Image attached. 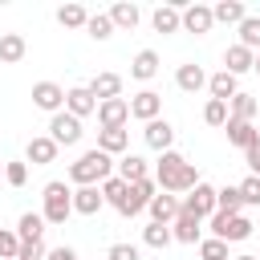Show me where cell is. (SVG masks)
<instances>
[{"label": "cell", "instance_id": "22", "mask_svg": "<svg viewBox=\"0 0 260 260\" xmlns=\"http://www.w3.org/2000/svg\"><path fill=\"white\" fill-rule=\"evenodd\" d=\"M24 53H28V45L20 32H0V65H16V61H24Z\"/></svg>", "mask_w": 260, "mask_h": 260}, {"label": "cell", "instance_id": "15", "mask_svg": "<svg viewBox=\"0 0 260 260\" xmlns=\"http://www.w3.org/2000/svg\"><path fill=\"white\" fill-rule=\"evenodd\" d=\"M211 24H215V12H211L207 4H187V8H183V28H187V32L203 37V32H211Z\"/></svg>", "mask_w": 260, "mask_h": 260}, {"label": "cell", "instance_id": "14", "mask_svg": "<svg viewBox=\"0 0 260 260\" xmlns=\"http://www.w3.org/2000/svg\"><path fill=\"white\" fill-rule=\"evenodd\" d=\"M223 130H228V142H232V146H240L244 154L260 146V130H256L252 122H236V118H228V126H223Z\"/></svg>", "mask_w": 260, "mask_h": 260}, {"label": "cell", "instance_id": "31", "mask_svg": "<svg viewBox=\"0 0 260 260\" xmlns=\"http://www.w3.org/2000/svg\"><path fill=\"white\" fill-rule=\"evenodd\" d=\"M57 24H61V28H85V24H89V12H85L81 4H61V8H57Z\"/></svg>", "mask_w": 260, "mask_h": 260}, {"label": "cell", "instance_id": "26", "mask_svg": "<svg viewBox=\"0 0 260 260\" xmlns=\"http://www.w3.org/2000/svg\"><path fill=\"white\" fill-rule=\"evenodd\" d=\"M126 146H130V130H126V126H122V130H98V150H106L110 158L122 154Z\"/></svg>", "mask_w": 260, "mask_h": 260}, {"label": "cell", "instance_id": "5", "mask_svg": "<svg viewBox=\"0 0 260 260\" xmlns=\"http://www.w3.org/2000/svg\"><path fill=\"white\" fill-rule=\"evenodd\" d=\"M81 118H73L69 110H61V114H53L49 118V138L57 142V146H77L81 142Z\"/></svg>", "mask_w": 260, "mask_h": 260}, {"label": "cell", "instance_id": "45", "mask_svg": "<svg viewBox=\"0 0 260 260\" xmlns=\"http://www.w3.org/2000/svg\"><path fill=\"white\" fill-rule=\"evenodd\" d=\"M45 260H77V252L61 244V248H49V252H45Z\"/></svg>", "mask_w": 260, "mask_h": 260}, {"label": "cell", "instance_id": "33", "mask_svg": "<svg viewBox=\"0 0 260 260\" xmlns=\"http://www.w3.org/2000/svg\"><path fill=\"white\" fill-rule=\"evenodd\" d=\"M171 240H175V236H171V223H154V219H150V223L142 228V244H146V248H167Z\"/></svg>", "mask_w": 260, "mask_h": 260}, {"label": "cell", "instance_id": "37", "mask_svg": "<svg viewBox=\"0 0 260 260\" xmlns=\"http://www.w3.org/2000/svg\"><path fill=\"white\" fill-rule=\"evenodd\" d=\"M240 45L252 49V53H260V16H248L240 24Z\"/></svg>", "mask_w": 260, "mask_h": 260}, {"label": "cell", "instance_id": "9", "mask_svg": "<svg viewBox=\"0 0 260 260\" xmlns=\"http://www.w3.org/2000/svg\"><path fill=\"white\" fill-rule=\"evenodd\" d=\"M32 106L37 110H49V114H61L65 110V89L57 81H37L32 85Z\"/></svg>", "mask_w": 260, "mask_h": 260}, {"label": "cell", "instance_id": "42", "mask_svg": "<svg viewBox=\"0 0 260 260\" xmlns=\"http://www.w3.org/2000/svg\"><path fill=\"white\" fill-rule=\"evenodd\" d=\"M240 195H244V203L260 207V179H256V175H248V179L240 183Z\"/></svg>", "mask_w": 260, "mask_h": 260}, {"label": "cell", "instance_id": "38", "mask_svg": "<svg viewBox=\"0 0 260 260\" xmlns=\"http://www.w3.org/2000/svg\"><path fill=\"white\" fill-rule=\"evenodd\" d=\"M203 122H207V126H228V102L207 98V106H203Z\"/></svg>", "mask_w": 260, "mask_h": 260}, {"label": "cell", "instance_id": "30", "mask_svg": "<svg viewBox=\"0 0 260 260\" xmlns=\"http://www.w3.org/2000/svg\"><path fill=\"white\" fill-rule=\"evenodd\" d=\"M110 20H114V28H138V20H142V12H138V4H114L110 8Z\"/></svg>", "mask_w": 260, "mask_h": 260}, {"label": "cell", "instance_id": "20", "mask_svg": "<svg viewBox=\"0 0 260 260\" xmlns=\"http://www.w3.org/2000/svg\"><path fill=\"white\" fill-rule=\"evenodd\" d=\"M150 20H154V32H179L183 28V8L179 4H158Z\"/></svg>", "mask_w": 260, "mask_h": 260}, {"label": "cell", "instance_id": "47", "mask_svg": "<svg viewBox=\"0 0 260 260\" xmlns=\"http://www.w3.org/2000/svg\"><path fill=\"white\" fill-rule=\"evenodd\" d=\"M232 260H260V256H248V252H244V256H232Z\"/></svg>", "mask_w": 260, "mask_h": 260}, {"label": "cell", "instance_id": "49", "mask_svg": "<svg viewBox=\"0 0 260 260\" xmlns=\"http://www.w3.org/2000/svg\"><path fill=\"white\" fill-rule=\"evenodd\" d=\"M0 179H4V167H0Z\"/></svg>", "mask_w": 260, "mask_h": 260}, {"label": "cell", "instance_id": "25", "mask_svg": "<svg viewBox=\"0 0 260 260\" xmlns=\"http://www.w3.org/2000/svg\"><path fill=\"white\" fill-rule=\"evenodd\" d=\"M260 114V102L252 98V93H236L232 102H228V118H236V122H252Z\"/></svg>", "mask_w": 260, "mask_h": 260}, {"label": "cell", "instance_id": "8", "mask_svg": "<svg viewBox=\"0 0 260 260\" xmlns=\"http://www.w3.org/2000/svg\"><path fill=\"white\" fill-rule=\"evenodd\" d=\"M98 122H102V130H122V126L130 122V102H126V98L98 102Z\"/></svg>", "mask_w": 260, "mask_h": 260}, {"label": "cell", "instance_id": "3", "mask_svg": "<svg viewBox=\"0 0 260 260\" xmlns=\"http://www.w3.org/2000/svg\"><path fill=\"white\" fill-rule=\"evenodd\" d=\"M41 199H45V211H41L45 223H65V219L73 215V187H69V183H61V179L45 183Z\"/></svg>", "mask_w": 260, "mask_h": 260}, {"label": "cell", "instance_id": "40", "mask_svg": "<svg viewBox=\"0 0 260 260\" xmlns=\"http://www.w3.org/2000/svg\"><path fill=\"white\" fill-rule=\"evenodd\" d=\"M4 183L8 187H24L28 183V162H4Z\"/></svg>", "mask_w": 260, "mask_h": 260}, {"label": "cell", "instance_id": "27", "mask_svg": "<svg viewBox=\"0 0 260 260\" xmlns=\"http://www.w3.org/2000/svg\"><path fill=\"white\" fill-rule=\"evenodd\" d=\"M41 232H45V215H41V211H24V215H20V223H16L20 244H37V240H41Z\"/></svg>", "mask_w": 260, "mask_h": 260}, {"label": "cell", "instance_id": "11", "mask_svg": "<svg viewBox=\"0 0 260 260\" xmlns=\"http://www.w3.org/2000/svg\"><path fill=\"white\" fill-rule=\"evenodd\" d=\"M146 211H150V219H154V223H175V219H179V211H183V199H179V195H171V191H158V195L150 199V207H146Z\"/></svg>", "mask_w": 260, "mask_h": 260}, {"label": "cell", "instance_id": "43", "mask_svg": "<svg viewBox=\"0 0 260 260\" xmlns=\"http://www.w3.org/2000/svg\"><path fill=\"white\" fill-rule=\"evenodd\" d=\"M106 260H138V248L134 244H110Z\"/></svg>", "mask_w": 260, "mask_h": 260}, {"label": "cell", "instance_id": "6", "mask_svg": "<svg viewBox=\"0 0 260 260\" xmlns=\"http://www.w3.org/2000/svg\"><path fill=\"white\" fill-rule=\"evenodd\" d=\"M215 187L211 183H199L195 191H187V199H183V211L187 215H195V219H211L215 211H219V203H215Z\"/></svg>", "mask_w": 260, "mask_h": 260}, {"label": "cell", "instance_id": "41", "mask_svg": "<svg viewBox=\"0 0 260 260\" xmlns=\"http://www.w3.org/2000/svg\"><path fill=\"white\" fill-rule=\"evenodd\" d=\"M0 256L4 260H16L20 256V236L16 232H0Z\"/></svg>", "mask_w": 260, "mask_h": 260}, {"label": "cell", "instance_id": "24", "mask_svg": "<svg viewBox=\"0 0 260 260\" xmlns=\"http://www.w3.org/2000/svg\"><path fill=\"white\" fill-rule=\"evenodd\" d=\"M207 89H211V98H215V102H232V98L240 93V85H236V77H232L228 69L211 73V77H207Z\"/></svg>", "mask_w": 260, "mask_h": 260}, {"label": "cell", "instance_id": "35", "mask_svg": "<svg viewBox=\"0 0 260 260\" xmlns=\"http://www.w3.org/2000/svg\"><path fill=\"white\" fill-rule=\"evenodd\" d=\"M102 195H106V203L122 207V203H126V195H130V183H126V179H118V175H110V179L102 183Z\"/></svg>", "mask_w": 260, "mask_h": 260}, {"label": "cell", "instance_id": "17", "mask_svg": "<svg viewBox=\"0 0 260 260\" xmlns=\"http://www.w3.org/2000/svg\"><path fill=\"white\" fill-rule=\"evenodd\" d=\"M102 207H106L102 187H77V191H73V211H77V215H98Z\"/></svg>", "mask_w": 260, "mask_h": 260}, {"label": "cell", "instance_id": "13", "mask_svg": "<svg viewBox=\"0 0 260 260\" xmlns=\"http://www.w3.org/2000/svg\"><path fill=\"white\" fill-rule=\"evenodd\" d=\"M158 114H162V98H158L154 89H142V93L130 98V118H138V122H154Z\"/></svg>", "mask_w": 260, "mask_h": 260}, {"label": "cell", "instance_id": "4", "mask_svg": "<svg viewBox=\"0 0 260 260\" xmlns=\"http://www.w3.org/2000/svg\"><path fill=\"white\" fill-rule=\"evenodd\" d=\"M207 228H211V236L223 240V244H240V240L252 236V219H248V215H223V211H215V215L207 219Z\"/></svg>", "mask_w": 260, "mask_h": 260}, {"label": "cell", "instance_id": "36", "mask_svg": "<svg viewBox=\"0 0 260 260\" xmlns=\"http://www.w3.org/2000/svg\"><path fill=\"white\" fill-rule=\"evenodd\" d=\"M215 203H219V211H223V215H240V207H244V195H240V187H219Z\"/></svg>", "mask_w": 260, "mask_h": 260}, {"label": "cell", "instance_id": "48", "mask_svg": "<svg viewBox=\"0 0 260 260\" xmlns=\"http://www.w3.org/2000/svg\"><path fill=\"white\" fill-rule=\"evenodd\" d=\"M252 73H260V53H256V65H252Z\"/></svg>", "mask_w": 260, "mask_h": 260}, {"label": "cell", "instance_id": "18", "mask_svg": "<svg viewBox=\"0 0 260 260\" xmlns=\"http://www.w3.org/2000/svg\"><path fill=\"white\" fill-rule=\"evenodd\" d=\"M171 236H175L179 244H199V240H203V219H195V215L179 211V219L171 223Z\"/></svg>", "mask_w": 260, "mask_h": 260}, {"label": "cell", "instance_id": "16", "mask_svg": "<svg viewBox=\"0 0 260 260\" xmlns=\"http://www.w3.org/2000/svg\"><path fill=\"white\" fill-rule=\"evenodd\" d=\"M57 142L49 138V134H37V138H28V146H24V158L32 162V167H49L53 158H57Z\"/></svg>", "mask_w": 260, "mask_h": 260}, {"label": "cell", "instance_id": "46", "mask_svg": "<svg viewBox=\"0 0 260 260\" xmlns=\"http://www.w3.org/2000/svg\"><path fill=\"white\" fill-rule=\"evenodd\" d=\"M248 167H252V175L260 179V146H256V150H248Z\"/></svg>", "mask_w": 260, "mask_h": 260}, {"label": "cell", "instance_id": "1", "mask_svg": "<svg viewBox=\"0 0 260 260\" xmlns=\"http://www.w3.org/2000/svg\"><path fill=\"white\" fill-rule=\"evenodd\" d=\"M154 183H158V191H171V195H183V191H195L203 179H199V171L179 154V150H167V154H158V167H154Z\"/></svg>", "mask_w": 260, "mask_h": 260}, {"label": "cell", "instance_id": "21", "mask_svg": "<svg viewBox=\"0 0 260 260\" xmlns=\"http://www.w3.org/2000/svg\"><path fill=\"white\" fill-rule=\"evenodd\" d=\"M175 85H179L183 93H199V89L207 85V73H203L199 65H191V61H187V65H179V69H175Z\"/></svg>", "mask_w": 260, "mask_h": 260}, {"label": "cell", "instance_id": "44", "mask_svg": "<svg viewBox=\"0 0 260 260\" xmlns=\"http://www.w3.org/2000/svg\"><path fill=\"white\" fill-rule=\"evenodd\" d=\"M16 260H45V244L37 240V244H20V256Z\"/></svg>", "mask_w": 260, "mask_h": 260}, {"label": "cell", "instance_id": "12", "mask_svg": "<svg viewBox=\"0 0 260 260\" xmlns=\"http://www.w3.org/2000/svg\"><path fill=\"white\" fill-rule=\"evenodd\" d=\"M65 110L73 118H89V114H98V98L89 93V85H73V89H65Z\"/></svg>", "mask_w": 260, "mask_h": 260}, {"label": "cell", "instance_id": "23", "mask_svg": "<svg viewBox=\"0 0 260 260\" xmlns=\"http://www.w3.org/2000/svg\"><path fill=\"white\" fill-rule=\"evenodd\" d=\"M89 93H93L98 102H110V98H122V77H118V73H98V77L89 81Z\"/></svg>", "mask_w": 260, "mask_h": 260}, {"label": "cell", "instance_id": "19", "mask_svg": "<svg viewBox=\"0 0 260 260\" xmlns=\"http://www.w3.org/2000/svg\"><path fill=\"white\" fill-rule=\"evenodd\" d=\"M252 65H256V53H252V49H244L240 41H236V45H232V49L223 53V69H228L232 77H240V73H248Z\"/></svg>", "mask_w": 260, "mask_h": 260}, {"label": "cell", "instance_id": "10", "mask_svg": "<svg viewBox=\"0 0 260 260\" xmlns=\"http://www.w3.org/2000/svg\"><path fill=\"white\" fill-rule=\"evenodd\" d=\"M142 138H146V146H150V150L167 154V150H171V142H175V126H171L167 118H154V122H146V126H142Z\"/></svg>", "mask_w": 260, "mask_h": 260}, {"label": "cell", "instance_id": "7", "mask_svg": "<svg viewBox=\"0 0 260 260\" xmlns=\"http://www.w3.org/2000/svg\"><path fill=\"white\" fill-rule=\"evenodd\" d=\"M154 195H158V183H154V179H138V183H130V195H126V203H122L118 211H122V215H138V211L150 207Z\"/></svg>", "mask_w": 260, "mask_h": 260}, {"label": "cell", "instance_id": "32", "mask_svg": "<svg viewBox=\"0 0 260 260\" xmlns=\"http://www.w3.org/2000/svg\"><path fill=\"white\" fill-rule=\"evenodd\" d=\"M118 179H126V183L150 179V175H146V158H138V154H122V162H118Z\"/></svg>", "mask_w": 260, "mask_h": 260}, {"label": "cell", "instance_id": "28", "mask_svg": "<svg viewBox=\"0 0 260 260\" xmlns=\"http://www.w3.org/2000/svg\"><path fill=\"white\" fill-rule=\"evenodd\" d=\"M158 73V53L154 49H142L134 61H130V77H138V81H150Z\"/></svg>", "mask_w": 260, "mask_h": 260}, {"label": "cell", "instance_id": "34", "mask_svg": "<svg viewBox=\"0 0 260 260\" xmlns=\"http://www.w3.org/2000/svg\"><path fill=\"white\" fill-rule=\"evenodd\" d=\"M85 32H89L93 41H110V37H114V20H110V12H89Z\"/></svg>", "mask_w": 260, "mask_h": 260}, {"label": "cell", "instance_id": "29", "mask_svg": "<svg viewBox=\"0 0 260 260\" xmlns=\"http://www.w3.org/2000/svg\"><path fill=\"white\" fill-rule=\"evenodd\" d=\"M211 12H215L219 24H244V20H248V8H244L240 0H219Z\"/></svg>", "mask_w": 260, "mask_h": 260}, {"label": "cell", "instance_id": "2", "mask_svg": "<svg viewBox=\"0 0 260 260\" xmlns=\"http://www.w3.org/2000/svg\"><path fill=\"white\" fill-rule=\"evenodd\" d=\"M114 167H118V162H114L106 150L93 146V150H85L77 162H69V183H77V187H102V183L114 175Z\"/></svg>", "mask_w": 260, "mask_h": 260}, {"label": "cell", "instance_id": "39", "mask_svg": "<svg viewBox=\"0 0 260 260\" xmlns=\"http://www.w3.org/2000/svg\"><path fill=\"white\" fill-rule=\"evenodd\" d=\"M199 256H203V260H232V256H228V244H223V240H215V236L199 240Z\"/></svg>", "mask_w": 260, "mask_h": 260}]
</instances>
